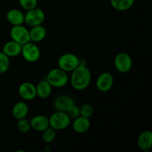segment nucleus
Instances as JSON below:
<instances>
[{"mask_svg": "<svg viewBox=\"0 0 152 152\" xmlns=\"http://www.w3.org/2000/svg\"><path fill=\"white\" fill-rule=\"evenodd\" d=\"M71 85L77 91H83L87 88L91 80V74L86 64H80L71 71Z\"/></svg>", "mask_w": 152, "mask_h": 152, "instance_id": "nucleus-1", "label": "nucleus"}, {"mask_svg": "<svg viewBox=\"0 0 152 152\" xmlns=\"http://www.w3.org/2000/svg\"><path fill=\"white\" fill-rule=\"evenodd\" d=\"M46 80L49 84L54 88H62L68 83V76L67 72L59 68H53L46 76Z\"/></svg>", "mask_w": 152, "mask_h": 152, "instance_id": "nucleus-2", "label": "nucleus"}, {"mask_svg": "<svg viewBox=\"0 0 152 152\" xmlns=\"http://www.w3.org/2000/svg\"><path fill=\"white\" fill-rule=\"evenodd\" d=\"M49 119V126L56 131H61L68 127L71 123V118L66 112L56 111Z\"/></svg>", "mask_w": 152, "mask_h": 152, "instance_id": "nucleus-3", "label": "nucleus"}, {"mask_svg": "<svg viewBox=\"0 0 152 152\" xmlns=\"http://www.w3.org/2000/svg\"><path fill=\"white\" fill-rule=\"evenodd\" d=\"M80 58L74 53H64L58 59V66L65 72H71L80 65Z\"/></svg>", "mask_w": 152, "mask_h": 152, "instance_id": "nucleus-4", "label": "nucleus"}, {"mask_svg": "<svg viewBox=\"0 0 152 152\" xmlns=\"http://www.w3.org/2000/svg\"><path fill=\"white\" fill-rule=\"evenodd\" d=\"M10 34L12 40L16 42L21 45L31 42L29 30L22 25H13L10 30Z\"/></svg>", "mask_w": 152, "mask_h": 152, "instance_id": "nucleus-5", "label": "nucleus"}, {"mask_svg": "<svg viewBox=\"0 0 152 152\" xmlns=\"http://www.w3.org/2000/svg\"><path fill=\"white\" fill-rule=\"evenodd\" d=\"M24 59L29 62H35L39 60L41 55L40 49L34 42H29L22 45L21 51Z\"/></svg>", "mask_w": 152, "mask_h": 152, "instance_id": "nucleus-6", "label": "nucleus"}, {"mask_svg": "<svg viewBox=\"0 0 152 152\" xmlns=\"http://www.w3.org/2000/svg\"><path fill=\"white\" fill-rule=\"evenodd\" d=\"M132 59L126 52L119 53L114 59V66L120 73H128L132 68Z\"/></svg>", "mask_w": 152, "mask_h": 152, "instance_id": "nucleus-7", "label": "nucleus"}, {"mask_svg": "<svg viewBox=\"0 0 152 152\" xmlns=\"http://www.w3.org/2000/svg\"><path fill=\"white\" fill-rule=\"evenodd\" d=\"M45 19V14L42 9L34 7L25 14V22L31 27L42 25Z\"/></svg>", "mask_w": 152, "mask_h": 152, "instance_id": "nucleus-8", "label": "nucleus"}, {"mask_svg": "<svg viewBox=\"0 0 152 152\" xmlns=\"http://www.w3.org/2000/svg\"><path fill=\"white\" fill-rule=\"evenodd\" d=\"M114 84V77L109 72H103L97 77L96 87L102 92H108L112 88Z\"/></svg>", "mask_w": 152, "mask_h": 152, "instance_id": "nucleus-9", "label": "nucleus"}, {"mask_svg": "<svg viewBox=\"0 0 152 152\" xmlns=\"http://www.w3.org/2000/svg\"><path fill=\"white\" fill-rule=\"evenodd\" d=\"M74 104V99L71 96L68 95H60L54 99L53 106L56 111L66 112Z\"/></svg>", "mask_w": 152, "mask_h": 152, "instance_id": "nucleus-10", "label": "nucleus"}, {"mask_svg": "<svg viewBox=\"0 0 152 152\" xmlns=\"http://www.w3.org/2000/svg\"><path fill=\"white\" fill-rule=\"evenodd\" d=\"M18 93L20 97L25 100H32L37 96L36 86L30 82H25L19 86Z\"/></svg>", "mask_w": 152, "mask_h": 152, "instance_id": "nucleus-11", "label": "nucleus"}, {"mask_svg": "<svg viewBox=\"0 0 152 152\" xmlns=\"http://www.w3.org/2000/svg\"><path fill=\"white\" fill-rule=\"evenodd\" d=\"M91 123L89 118L79 116L77 118L74 119L72 123L73 130L78 134L86 133L90 129Z\"/></svg>", "mask_w": 152, "mask_h": 152, "instance_id": "nucleus-12", "label": "nucleus"}, {"mask_svg": "<svg viewBox=\"0 0 152 152\" xmlns=\"http://www.w3.org/2000/svg\"><path fill=\"white\" fill-rule=\"evenodd\" d=\"M22 51V45L13 40L7 42L2 48V52L8 57L19 56Z\"/></svg>", "mask_w": 152, "mask_h": 152, "instance_id": "nucleus-13", "label": "nucleus"}, {"mask_svg": "<svg viewBox=\"0 0 152 152\" xmlns=\"http://www.w3.org/2000/svg\"><path fill=\"white\" fill-rule=\"evenodd\" d=\"M31 129L37 132H43L45 129L49 127V119L44 115H36L31 119Z\"/></svg>", "mask_w": 152, "mask_h": 152, "instance_id": "nucleus-14", "label": "nucleus"}, {"mask_svg": "<svg viewBox=\"0 0 152 152\" xmlns=\"http://www.w3.org/2000/svg\"><path fill=\"white\" fill-rule=\"evenodd\" d=\"M137 145L144 151H149L152 147V133L150 131H145L137 138Z\"/></svg>", "mask_w": 152, "mask_h": 152, "instance_id": "nucleus-15", "label": "nucleus"}, {"mask_svg": "<svg viewBox=\"0 0 152 152\" xmlns=\"http://www.w3.org/2000/svg\"><path fill=\"white\" fill-rule=\"evenodd\" d=\"M7 22L12 25H20L25 22V14L18 9H11L6 15Z\"/></svg>", "mask_w": 152, "mask_h": 152, "instance_id": "nucleus-16", "label": "nucleus"}, {"mask_svg": "<svg viewBox=\"0 0 152 152\" xmlns=\"http://www.w3.org/2000/svg\"><path fill=\"white\" fill-rule=\"evenodd\" d=\"M29 33L31 41L34 42H39L45 38L47 31L43 25H39L32 27Z\"/></svg>", "mask_w": 152, "mask_h": 152, "instance_id": "nucleus-17", "label": "nucleus"}, {"mask_svg": "<svg viewBox=\"0 0 152 152\" xmlns=\"http://www.w3.org/2000/svg\"><path fill=\"white\" fill-rule=\"evenodd\" d=\"M28 112H29V108L25 102H16L12 108L13 117L16 120L26 117Z\"/></svg>", "mask_w": 152, "mask_h": 152, "instance_id": "nucleus-18", "label": "nucleus"}, {"mask_svg": "<svg viewBox=\"0 0 152 152\" xmlns=\"http://www.w3.org/2000/svg\"><path fill=\"white\" fill-rule=\"evenodd\" d=\"M36 91H37V96L42 99H45L48 97L51 94L52 86L46 80H42L36 86Z\"/></svg>", "mask_w": 152, "mask_h": 152, "instance_id": "nucleus-19", "label": "nucleus"}, {"mask_svg": "<svg viewBox=\"0 0 152 152\" xmlns=\"http://www.w3.org/2000/svg\"><path fill=\"white\" fill-rule=\"evenodd\" d=\"M135 0H111L112 7L118 11H126L129 10L134 4Z\"/></svg>", "mask_w": 152, "mask_h": 152, "instance_id": "nucleus-20", "label": "nucleus"}, {"mask_svg": "<svg viewBox=\"0 0 152 152\" xmlns=\"http://www.w3.org/2000/svg\"><path fill=\"white\" fill-rule=\"evenodd\" d=\"M42 132V137L43 141L47 142V143L52 142L56 138V130L50 127V126L48 127L47 129H45Z\"/></svg>", "mask_w": 152, "mask_h": 152, "instance_id": "nucleus-21", "label": "nucleus"}, {"mask_svg": "<svg viewBox=\"0 0 152 152\" xmlns=\"http://www.w3.org/2000/svg\"><path fill=\"white\" fill-rule=\"evenodd\" d=\"M10 67V57L0 51V74L5 73Z\"/></svg>", "mask_w": 152, "mask_h": 152, "instance_id": "nucleus-22", "label": "nucleus"}, {"mask_svg": "<svg viewBox=\"0 0 152 152\" xmlns=\"http://www.w3.org/2000/svg\"><path fill=\"white\" fill-rule=\"evenodd\" d=\"M17 123H16V126H17V129L21 133H27L30 131V129H31V123L28 120H27L26 117L25 118L19 119L17 120Z\"/></svg>", "mask_w": 152, "mask_h": 152, "instance_id": "nucleus-23", "label": "nucleus"}, {"mask_svg": "<svg viewBox=\"0 0 152 152\" xmlns=\"http://www.w3.org/2000/svg\"><path fill=\"white\" fill-rule=\"evenodd\" d=\"M80 108V116L82 117L90 119L94 114V108L90 104H83Z\"/></svg>", "mask_w": 152, "mask_h": 152, "instance_id": "nucleus-24", "label": "nucleus"}, {"mask_svg": "<svg viewBox=\"0 0 152 152\" xmlns=\"http://www.w3.org/2000/svg\"><path fill=\"white\" fill-rule=\"evenodd\" d=\"M37 0H19V3L21 7L25 10H31V9L37 7Z\"/></svg>", "mask_w": 152, "mask_h": 152, "instance_id": "nucleus-25", "label": "nucleus"}, {"mask_svg": "<svg viewBox=\"0 0 152 152\" xmlns=\"http://www.w3.org/2000/svg\"><path fill=\"white\" fill-rule=\"evenodd\" d=\"M66 113L69 116L70 118L75 119L78 117L79 116H80V107H78L74 104L66 111Z\"/></svg>", "mask_w": 152, "mask_h": 152, "instance_id": "nucleus-26", "label": "nucleus"}]
</instances>
